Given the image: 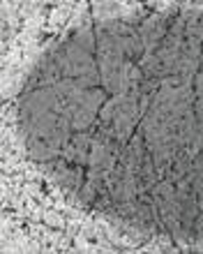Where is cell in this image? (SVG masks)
<instances>
[{
    "mask_svg": "<svg viewBox=\"0 0 203 254\" xmlns=\"http://www.w3.org/2000/svg\"><path fill=\"white\" fill-rule=\"evenodd\" d=\"M28 155H30V160L40 162V164H44V162L49 160H55V157H60L62 150H58V148H53L49 141L44 139H35V136H28Z\"/></svg>",
    "mask_w": 203,
    "mask_h": 254,
    "instance_id": "5b68a950",
    "label": "cell"
},
{
    "mask_svg": "<svg viewBox=\"0 0 203 254\" xmlns=\"http://www.w3.org/2000/svg\"><path fill=\"white\" fill-rule=\"evenodd\" d=\"M58 118L60 114H44V116H37V118H30V121H21V127L28 136H35V139H51V134L55 132V125H58Z\"/></svg>",
    "mask_w": 203,
    "mask_h": 254,
    "instance_id": "277c9868",
    "label": "cell"
},
{
    "mask_svg": "<svg viewBox=\"0 0 203 254\" xmlns=\"http://www.w3.org/2000/svg\"><path fill=\"white\" fill-rule=\"evenodd\" d=\"M51 111H55V114H60V111H62V102H60V97L55 95L53 88L26 90V95H23V97H21V102H19L21 121H30V118L51 114Z\"/></svg>",
    "mask_w": 203,
    "mask_h": 254,
    "instance_id": "6da1fadb",
    "label": "cell"
},
{
    "mask_svg": "<svg viewBox=\"0 0 203 254\" xmlns=\"http://www.w3.org/2000/svg\"><path fill=\"white\" fill-rule=\"evenodd\" d=\"M194 93H197V97H203V69H199L194 76Z\"/></svg>",
    "mask_w": 203,
    "mask_h": 254,
    "instance_id": "ba28073f",
    "label": "cell"
},
{
    "mask_svg": "<svg viewBox=\"0 0 203 254\" xmlns=\"http://www.w3.org/2000/svg\"><path fill=\"white\" fill-rule=\"evenodd\" d=\"M194 245L203 248V210L197 215V220H194Z\"/></svg>",
    "mask_w": 203,
    "mask_h": 254,
    "instance_id": "8992f818",
    "label": "cell"
},
{
    "mask_svg": "<svg viewBox=\"0 0 203 254\" xmlns=\"http://www.w3.org/2000/svg\"><path fill=\"white\" fill-rule=\"evenodd\" d=\"M90 146H93V129L74 132V134H72V139H69V143L62 148V157H65L69 164L88 167Z\"/></svg>",
    "mask_w": 203,
    "mask_h": 254,
    "instance_id": "3957f363",
    "label": "cell"
},
{
    "mask_svg": "<svg viewBox=\"0 0 203 254\" xmlns=\"http://www.w3.org/2000/svg\"><path fill=\"white\" fill-rule=\"evenodd\" d=\"M169 26H171V19L164 16V14H150L148 19H143V23L136 30H139V37H141L146 54H155L159 49V44H162L166 33H169Z\"/></svg>",
    "mask_w": 203,
    "mask_h": 254,
    "instance_id": "7a4b0ae2",
    "label": "cell"
},
{
    "mask_svg": "<svg viewBox=\"0 0 203 254\" xmlns=\"http://www.w3.org/2000/svg\"><path fill=\"white\" fill-rule=\"evenodd\" d=\"M192 111H194V116H197L199 127H203V97H197V102H194Z\"/></svg>",
    "mask_w": 203,
    "mask_h": 254,
    "instance_id": "52a82bcc",
    "label": "cell"
},
{
    "mask_svg": "<svg viewBox=\"0 0 203 254\" xmlns=\"http://www.w3.org/2000/svg\"><path fill=\"white\" fill-rule=\"evenodd\" d=\"M190 171H203V150H199L194 155V160H192V169Z\"/></svg>",
    "mask_w": 203,
    "mask_h": 254,
    "instance_id": "9c48e42d",
    "label": "cell"
}]
</instances>
